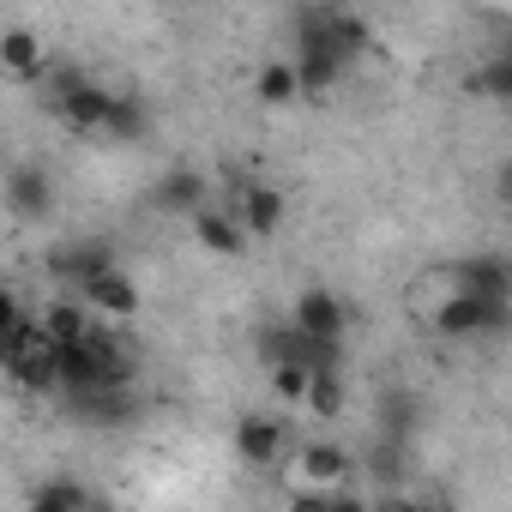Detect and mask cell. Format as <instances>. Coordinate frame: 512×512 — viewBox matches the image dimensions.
Returning <instances> with one entry per match:
<instances>
[{
    "label": "cell",
    "mask_w": 512,
    "mask_h": 512,
    "mask_svg": "<svg viewBox=\"0 0 512 512\" xmlns=\"http://www.w3.org/2000/svg\"><path fill=\"white\" fill-rule=\"evenodd\" d=\"M320 37L332 43V55L350 67L356 55H368V25L356 13H320Z\"/></svg>",
    "instance_id": "cell-16"
},
{
    "label": "cell",
    "mask_w": 512,
    "mask_h": 512,
    "mask_svg": "<svg viewBox=\"0 0 512 512\" xmlns=\"http://www.w3.org/2000/svg\"><path fill=\"white\" fill-rule=\"evenodd\" d=\"M302 476L308 482H320V488H332V482H344L350 476V452L344 446H332V440H314V446H302Z\"/></svg>",
    "instance_id": "cell-17"
},
{
    "label": "cell",
    "mask_w": 512,
    "mask_h": 512,
    "mask_svg": "<svg viewBox=\"0 0 512 512\" xmlns=\"http://www.w3.org/2000/svg\"><path fill=\"white\" fill-rule=\"evenodd\" d=\"M446 290H470V296H488V302H512V266L500 253H470L464 266H452Z\"/></svg>",
    "instance_id": "cell-9"
},
{
    "label": "cell",
    "mask_w": 512,
    "mask_h": 512,
    "mask_svg": "<svg viewBox=\"0 0 512 512\" xmlns=\"http://www.w3.org/2000/svg\"><path fill=\"white\" fill-rule=\"evenodd\" d=\"M19 314H25V302H19V296H13L7 284H0V332H7V326H13Z\"/></svg>",
    "instance_id": "cell-24"
},
{
    "label": "cell",
    "mask_w": 512,
    "mask_h": 512,
    "mask_svg": "<svg viewBox=\"0 0 512 512\" xmlns=\"http://www.w3.org/2000/svg\"><path fill=\"white\" fill-rule=\"evenodd\" d=\"M0 73H13V79H37L43 73V37L31 25L0 31Z\"/></svg>",
    "instance_id": "cell-13"
},
{
    "label": "cell",
    "mask_w": 512,
    "mask_h": 512,
    "mask_svg": "<svg viewBox=\"0 0 512 512\" xmlns=\"http://www.w3.org/2000/svg\"><path fill=\"white\" fill-rule=\"evenodd\" d=\"M290 67H296V85H302V91H332V85L344 79V61H338V55H332V43L320 37V19H308V25H302V49H296V61H290Z\"/></svg>",
    "instance_id": "cell-5"
},
{
    "label": "cell",
    "mask_w": 512,
    "mask_h": 512,
    "mask_svg": "<svg viewBox=\"0 0 512 512\" xmlns=\"http://www.w3.org/2000/svg\"><path fill=\"white\" fill-rule=\"evenodd\" d=\"M302 404H308L314 416H344V374H308Z\"/></svg>",
    "instance_id": "cell-21"
},
{
    "label": "cell",
    "mask_w": 512,
    "mask_h": 512,
    "mask_svg": "<svg viewBox=\"0 0 512 512\" xmlns=\"http://www.w3.org/2000/svg\"><path fill=\"white\" fill-rule=\"evenodd\" d=\"M272 392H278L284 404H302V392H308V368H302V362H272Z\"/></svg>",
    "instance_id": "cell-23"
},
{
    "label": "cell",
    "mask_w": 512,
    "mask_h": 512,
    "mask_svg": "<svg viewBox=\"0 0 512 512\" xmlns=\"http://www.w3.org/2000/svg\"><path fill=\"white\" fill-rule=\"evenodd\" d=\"M37 320H43V332H49L55 344H79V338H85V332L97 326V314H91V308H85L79 296H61V302H49V308H43Z\"/></svg>",
    "instance_id": "cell-14"
},
{
    "label": "cell",
    "mask_w": 512,
    "mask_h": 512,
    "mask_svg": "<svg viewBox=\"0 0 512 512\" xmlns=\"http://www.w3.org/2000/svg\"><path fill=\"white\" fill-rule=\"evenodd\" d=\"M79 506H97V494L73 476H55V482L31 488V512H79Z\"/></svg>",
    "instance_id": "cell-18"
},
{
    "label": "cell",
    "mask_w": 512,
    "mask_h": 512,
    "mask_svg": "<svg viewBox=\"0 0 512 512\" xmlns=\"http://www.w3.org/2000/svg\"><path fill=\"white\" fill-rule=\"evenodd\" d=\"M253 97H260V103H296L302 97V85H296V67L290 61H266L260 73H253Z\"/></svg>",
    "instance_id": "cell-19"
},
{
    "label": "cell",
    "mask_w": 512,
    "mask_h": 512,
    "mask_svg": "<svg viewBox=\"0 0 512 512\" xmlns=\"http://www.w3.org/2000/svg\"><path fill=\"white\" fill-rule=\"evenodd\" d=\"M205 193H211V181H205L199 169H175V175L157 181V205H163V211H181V217H193V211L205 205Z\"/></svg>",
    "instance_id": "cell-15"
},
{
    "label": "cell",
    "mask_w": 512,
    "mask_h": 512,
    "mask_svg": "<svg viewBox=\"0 0 512 512\" xmlns=\"http://www.w3.org/2000/svg\"><path fill=\"white\" fill-rule=\"evenodd\" d=\"M109 103H115V91H103L97 79H85V73H61V97H55V109H61V121H67L73 133H103Z\"/></svg>",
    "instance_id": "cell-3"
},
{
    "label": "cell",
    "mask_w": 512,
    "mask_h": 512,
    "mask_svg": "<svg viewBox=\"0 0 512 512\" xmlns=\"http://www.w3.org/2000/svg\"><path fill=\"white\" fill-rule=\"evenodd\" d=\"M7 205H13V217L43 223V217L55 211V175H49L43 163H19V169L7 175Z\"/></svg>",
    "instance_id": "cell-7"
},
{
    "label": "cell",
    "mask_w": 512,
    "mask_h": 512,
    "mask_svg": "<svg viewBox=\"0 0 512 512\" xmlns=\"http://www.w3.org/2000/svg\"><path fill=\"white\" fill-rule=\"evenodd\" d=\"M290 320H296L302 332H314V338H344L350 308H344L332 290H320V284H314V290H302V296H296V314H290Z\"/></svg>",
    "instance_id": "cell-12"
},
{
    "label": "cell",
    "mask_w": 512,
    "mask_h": 512,
    "mask_svg": "<svg viewBox=\"0 0 512 512\" xmlns=\"http://www.w3.org/2000/svg\"><path fill=\"white\" fill-rule=\"evenodd\" d=\"M428 326L440 338H494V332H506V302H488V296H470V290H446L428 308Z\"/></svg>",
    "instance_id": "cell-2"
},
{
    "label": "cell",
    "mask_w": 512,
    "mask_h": 512,
    "mask_svg": "<svg viewBox=\"0 0 512 512\" xmlns=\"http://www.w3.org/2000/svg\"><path fill=\"white\" fill-rule=\"evenodd\" d=\"M115 266V247L109 241H73V247H61L55 260H49V272L61 278V284H73V290H85L97 272H109Z\"/></svg>",
    "instance_id": "cell-11"
},
{
    "label": "cell",
    "mask_w": 512,
    "mask_h": 512,
    "mask_svg": "<svg viewBox=\"0 0 512 512\" xmlns=\"http://www.w3.org/2000/svg\"><path fill=\"white\" fill-rule=\"evenodd\" d=\"M79 302H85L97 320H133V314H139V284H133L121 266H109V272H97V278L79 290Z\"/></svg>",
    "instance_id": "cell-8"
},
{
    "label": "cell",
    "mask_w": 512,
    "mask_h": 512,
    "mask_svg": "<svg viewBox=\"0 0 512 512\" xmlns=\"http://www.w3.org/2000/svg\"><path fill=\"white\" fill-rule=\"evenodd\" d=\"M0 362H7V380L25 386V392H55L61 386V374H55V338L31 314H19L7 332H0Z\"/></svg>",
    "instance_id": "cell-1"
},
{
    "label": "cell",
    "mask_w": 512,
    "mask_h": 512,
    "mask_svg": "<svg viewBox=\"0 0 512 512\" xmlns=\"http://www.w3.org/2000/svg\"><path fill=\"white\" fill-rule=\"evenodd\" d=\"M187 223H193L199 247H205V253H223V260H241V253H247V241H253V235L235 223V211H229V205H223V211H217V205H199Z\"/></svg>",
    "instance_id": "cell-10"
},
{
    "label": "cell",
    "mask_w": 512,
    "mask_h": 512,
    "mask_svg": "<svg viewBox=\"0 0 512 512\" xmlns=\"http://www.w3.org/2000/svg\"><path fill=\"white\" fill-rule=\"evenodd\" d=\"M229 211H235V223H241L247 235H278L284 217H290V199H284L278 187H266V181H247Z\"/></svg>",
    "instance_id": "cell-6"
},
{
    "label": "cell",
    "mask_w": 512,
    "mask_h": 512,
    "mask_svg": "<svg viewBox=\"0 0 512 512\" xmlns=\"http://www.w3.org/2000/svg\"><path fill=\"white\" fill-rule=\"evenodd\" d=\"M284 416H266V410H247L235 422V458L253 464V470H278L284 464Z\"/></svg>",
    "instance_id": "cell-4"
},
{
    "label": "cell",
    "mask_w": 512,
    "mask_h": 512,
    "mask_svg": "<svg viewBox=\"0 0 512 512\" xmlns=\"http://www.w3.org/2000/svg\"><path fill=\"white\" fill-rule=\"evenodd\" d=\"M470 85H476L482 97H512V61H506V55H494V61H482Z\"/></svg>",
    "instance_id": "cell-22"
},
{
    "label": "cell",
    "mask_w": 512,
    "mask_h": 512,
    "mask_svg": "<svg viewBox=\"0 0 512 512\" xmlns=\"http://www.w3.org/2000/svg\"><path fill=\"white\" fill-rule=\"evenodd\" d=\"M103 133H109V139H145V133H151V115H145V103H139V97H115V103H109V121H103Z\"/></svg>",
    "instance_id": "cell-20"
}]
</instances>
